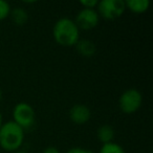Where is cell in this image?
<instances>
[{
    "label": "cell",
    "instance_id": "obj_1",
    "mask_svg": "<svg viewBox=\"0 0 153 153\" xmlns=\"http://www.w3.org/2000/svg\"><path fill=\"white\" fill-rule=\"evenodd\" d=\"M55 41L62 46H74L80 40L79 27L74 20L69 18H61L55 23L53 28Z\"/></svg>",
    "mask_w": 153,
    "mask_h": 153
},
{
    "label": "cell",
    "instance_id": "obj_2",
    "mask_svg": "<svg viewBox=\"0 0 153 153\" xmlns=\"http://www.w3.org/2000/svg\"><path fill=\"white\" fill-rule=\"evenodd\" d=\"M24 140V130L15 122L9 121L0 127V146L9 152L18 151Z\"/></svg>",
    "mask_w": 153,
    "mask_h": 153
},
{
    "label": "cell",
    "instance_id": "obj_3",
    "mask_svg": "<svg viewBox=\"0 0 153 153\" xmlns=\"http://www.w3.org/2000/svg\"><path fill=\"white\" fill-rule=\"evenodd\" d=\"M14 121L23 130L30 129L34 126L36 121V112L30 104L25 102L18 103L13 109Z\"/></svg>",
    "mask_w": 153,
    "mask_h": 153
},
{
    "label": "cell",
    "instance_id": "obj_4",
    "mask_svg": "<svg viewBox=\"0 0 153 153\" xmlns=\"http://www.w3.org/2000/svg\"><path fill=\"white\" fill-rule=\"evenodd\" d=\"M98 14L106 20L120 18L126 10L124 0H102L98 2Z\"/></svg>",
    "mask_w": 153,
    "mask_h": 153
},
{
    "label": "cell",
    "instance_id": "obj_5",
    "mask_svg": "<svg viewBox=\"0 0 153 153\" xmlns=\"http://www.w3.org/2000/svg\"><path fill=\"white\" fill-rule=\"evenodd\" d=\"M143 103L142 94L137 89L130 88L121 94L119 105L124 113H133L140 109Z\"/></svg>",
    "mask_w": 153,
    "mask_h": 153
},
{
    "label": "cell",
    "instance_id": "obj_6",
    "mask_svg": "<svg viewBox=\"0 0 153 153\" xmlns=\"http://www.w3.org/2000/svg\"><path fill=\"white\" fill-rule=\"evenodd\" d=\"M100 16L94 9H82L76 14L74 23L82 30H91L99 24Z\"/></svg>",
    "mask_w": 153,
    "mask_h": 153
},
{
    "label": "cell",
    "instance_id": "obj_7",
    "mask_svg": "<svg viewBox=\"0 0 153 153\" xmlns=\"http://www.w3.org/2000/svg\"><path fill=\"white\" fill-rule=\"evenodd\" d=\"M90 117H91V112L86 105H74L69 110V119L74 124H78V125L87 123L90 120Z\"/></svg>",
    "mask_w": 153,
    "mask_h": 153
},
{
    "label": "cell",
    "instance_id": "obj_8",
    "mask_svg": "<svg viewBox=\"0 0 153 153\" xmlns=\"http://www.w3.org/2000/svg\"><path fill=\"white\" fill-rule=\"evenodd\" d=\"M76 48V51L83 57H92L96 53V45L91 40H87V39H83V40H79L74 45Z\"/></svg>",
    "mask_w": 153,
    "mask_h": 153
},
{
    "label": "cell",
    "instance_id": "obj_9",
    "mask_svg": "<svg viewBox=\"0 0 153 153\" xmlns=\"http://www.w3.org/2000/svg\"><path fill=\"white\" fill-rule=\"evenodd\" d=\"M126 9L130 10L132 13L142 14L148 11L150 7V1L149 0H127L125 1Z\"/></svg>",
    "mask_w": 153,
    "mask_h": 153
},
{
    "label": "cell",
    "instance_id": "obj_10",
    "mask_svg": "<svg viewBox=\"0 0 153 153\" xmlns=\"http://www.w3.org/2000/svg\"><path fill=\"white\" fill-rule=\"evenodd\" d=\"M97 135L102 144H108L114 138V130L110 125H102L98 129Z\"/></svg>",
    "mask_w": 153,
    "mask_h": 153
},
{
    "label": "cell",
    "instance_id": "obj_11",
    "mask_svg": "<svg viewBox=\"0 0 153 153\" xmlns=\"http://www.w3.org/2000/svg\"><path fill=\"white\" fill-rule=\"evenodd\" d=\"M10 15H11L14 23L17 24V25H23L28 20L27 12L24 9H22V7H15V9L11 11Z\"/></svg>",
    "mask_w": 153,
    "mask_h": 153
},
{
    "label": "cell",
    "instance_id": "obj_12",
    "mask_svg": "<svg viewBox=\"0 0 153 153\" xmlns=\"http://www.w3.org/2000/svg\"><path fill=\"white\" fill-rule=\"evenodd\" d=\"M99 153H126L124 148L120 146L117 143H108V144H103L100 149Z\"/></svg>",
    "mask_w": 153,
    "mask_h": 153
},
{
    "label": "cell",
    "instance_id": "obj_13",
    "mask_svg": "<svg viewBox=\"0 0 153 153\" xmlns=\"http://www.w3.org/2000/svg\"><path fill=\"white\" fill-rule=\"evenodd\" d=\"M11 14V7L5 0H0V21L7 19Z\"/></svg>",
    "mask_w": 153,
    "mask_h": 153
},
{
    "label": "cell",
    "instance_id": "obj_14",
    "mask_svg": "<svg viewBox=\"0 0 153 153\" xmlns=\"http://www.w3.org/2000/svg\"><path fill=\"white\" fill-rule=\"evenodd\" d=\"M98 2L97 0H82L80 1L82 5H83L84 9H94V7L98 5Z\"/></svg>",
    "mask_w": 153,
    "mask_h": 153
},
{
    "label": "cell",
    "instance_id": "obj_15",
    "mask_svg": "<svg viewBox=\"0 0 153 153\" xmlns=\"http://www.w3.org/2000/svg\"><path fill=\"white\" fill-rule=\"evenodd\" d=\"M66 153H94V152H92L89 149L81 148V147H74V148L69 149Z\"/></svg>",
    "mask_w": 153,
    "mask_h": 153
},
{
    "label": "cell",
    "instance_id": "obj_16",
    "mask_svg": "<svg viewBox=\"0 0 153 153\" xmlns=\"http://www.w3.org/2000/svg\"><path fill=\"white\" fill-rule=\"evenodd\" d=\"M42 153H60V151L56 147H47L46 149L43 150Z\"/></svg>",
    "mask_w": 153,
    "mask_h": 153
},
{
    "label": "cell",
    "instance_id": "obj_17",
    "mask_svg": "<svg viewBox=\"0 0 153 153\" xmlns=\"http://www.w3.org/2000/svg\"><path fill=\"white\" fill-rule=\"evenodd\" d=\"M2 114H1V112H0V127H1V125H2Z\"/></svg>",
    "mask_w": 153,
    "mask_h": 153
},
{
    "label": "cell",
    "instance_id": "obj_18",
    "mask_svg": "<svg viewBox=\"0 0 153 153\" xmlns=\"http://www.w3.org/2000/svg\"><path fill=\"white\" fill-rule=\"evenodd\" d=\"M12 153H27L25 151H15V152H12Z\"/></svg>",
    "mask_w": 153,
    "mask_h": 153
},
{
    "label": "cell",
    "instance_id": "obj_19",
    "mask_svg": "<svg viewBox=\"0 0 153 153\" xmlns=\"http://www.w3.org/2000/svg\"><path fill=\"white\" fill-rule=\"evenodd\" d=\"M1 98H2V92H1V89H0V101H1Z\"/></svg>",
    "mask_w": 153,
    "mask_h": 153
}]
</instances>
